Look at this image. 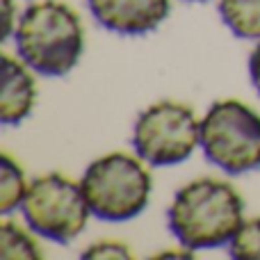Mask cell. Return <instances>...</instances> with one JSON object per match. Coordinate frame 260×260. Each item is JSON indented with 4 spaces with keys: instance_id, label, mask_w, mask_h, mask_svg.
<instances>
[{
    "instance_id": "1",
    "label": "cell",
    "mask_w": 260,
    "mask_h": 260,
    "mask_svg": "<svg viewBox=\"0 0 260 260\" xmlns=\"http://www.w3.org/2000/svg\"><path fill=\"white\" fill-rule=\"evenodd\" d=\"M167 221L185 249H215L231 244L244 224V203L226 180L197 178L176 192Z\"/></svg>"
},
{
    "instance_id": "2",
    "label": "cell",
    "mask_w": 260,
    "mask_h": 260,
    "mask_svg": "<svg viewBox=\"0 0 260 260\" xmlns=\"http://www.w3.org/2000/svg\"><path fill=\"white\" fill-rule=\"evenodd\" d=\"M18 57L48 78L67 76L85 48V30L76 9L59 0H41L21 14L14 32Z\"/></svg>"
},
{
    "instance_id": "3",
    "label": "cell",
    "mask_w": 260,
    "mask_h": 260,
    "mask_svg": "<svg viewBox=\"0 0 260 260\" xmlns=\"http://www.w3.org/2000/svg\"><path fill=\"white\" fill-rule=\"evenodd\" d=\"M139 160L128 153H108L87 167L80 187L91 215L103 221H126L146 210L153 180Z\"/></svg>"
},
{
    "instance_id": "4",
    "label": "cell",
    "mask_w": 260,
    "mask_h": 260,
    "mask_svg": "<svg viewBox=\"0 0 260 260\" xmlns=\"http://www.w3.org/2000/svg\"><path fill=\"white\" fill-rule=\"evenodd\" d=\"M201 148L231 176L260 169V114L235 99L212 103L201 119Z\"/></svg>"
},
{
    "instance_id": "5",
    "label": "cell",
    "mask_w": 260,
    "mask_h": 260,
    "mask_svg": "<svg viewBox=\"0 0 260 260\" xmlns=\"http://www.w3.org/2000/svg\"><path fill=\"white\" fill-rule=\"evenodd\" d=\"M21 210L32 231L59 244L76 240L91 215L80 183L62 174H46L32 180Z\"/></svg>"
},
{
    "instance_id": "6",
    "label": "cell",
    "mask_w": 260,
    "mask_h": 260,
    "mask_svg": "<svg viewBox=\"0 0 260 260\" xmlns=\"http://www.w3.org/2000/svg\"><path fill=\"white\" fill-rule=\"evenodd\" d=\"M201 144V123L192 108L160 101L146 108L133 126L135 153L153 167L185 162Z\"/></svg>"
},
{
    "instance_id": "7",
    "label": "cell",
    "mask_w": 260,
    "mask_h": 260,
    "mask_svg": "<svg viewBox=\"0 0 260 260\" xmlns=\"http://www.w3.org/2000/svg\"><path fill=\"white\" fill-rule=\"evenodd\" d=\"M94 18L117 35H146L169 16V0H87Z\"/></svg>"
},
{
    "instance_id": "8",
    "label": "cell",
    "mask_w": 260,
    "mask_h": 260,
    "mask_svg": "<svg viewBox=\"0 0 260 260\" xmlns=\"http://www.w3.org/2000/svg\"><path fill=\"white\" fill-rule=\"evenodd\" d=\"M37 103V85L27 64L3 55V94H0V119L5 126L25 121Z\"/></svg>"
},
{
    "instance_id": "9",
    "label": "cell",
    "mask_w": 260,
    "mask_h": 260,
    "mask_svg": "<svg viewBox=\"0 0 260 260\" xmlns=\"http://www.w3.org/2000/svg\"><path fill=\"white\" fill-rule=\"evenodd\" d=\"M219 14L235 37L260 39V0H219Z\"/></svg>"
},
{
    "instance_id": "10",
    "label": "cell",
    "mask_w": 260,
    "mask_h": 260,
    "mask_svg": "<svg viewBox=\"0 0 260 260\" xmlns=\"http://www.w3.org/2000/svg\"><path fill=\"white\" fill-rule=\"evenodd\" d=\"M27 183L23 169L18 167V162L12 160V155L5 153L0 157V212L9 215L14 208H18L25 199Z\"/></svg>"
},
{
    "instance_id": "11",
    "label": "cell",
    "mask_w": 260,
    "mask_h": 260,
    "mask_svg": "<svg viewBox=\"0 0 260 260\" xmlns=\"http://www.w3.org/2000/svg\"><path fill=\"white\" fill-rule=\"evenodd\" d=\"M0 256L3 258H41L39 244L30 238V233L12 221L0 224Z\"/></svg>"
},
{
    "instance_id": "12",
    "label": "cell",
    "mask_w": 260,
    "mask_h": 260,
    "mask_svg": "<svg viewBox=\"0 0 260 260\" xmlns=\"http://www.w3.org/2000/svg\"><path fill=\"white\" fill-rule=\"evenodd\" d=\"M231 256L238 260H260V217L240 226L231 240Z\"/></svg>"
},
{
    "instance_id": "13",
    "label": "cell",
    "mask_w": 260,
    "mask_h": 260,
    "mask_svg": "<svg viewBox=\"0 0 260 260\" xmlns=\"http://www.w3.org/2000/svg\"><path fill=\"white\" fill-rule=\"evenodd\" d=\"M82 258L89 260H108V258H133V251L126 247V244L121 242H99L94 244V247H89L85 253H82Z\"/></svg>"
},
{
    "instance_id": "14",
    "label": "cell",
    "mask_w": 260,
    "mask_h": 260,
    "mask_svg": "<svg viewBox=\"0 0 260 260\" xmlns=\"http://www.w3.org/2000/svg\"><path fill=\"white\" fill-rule=\"evenodd\" d=\"M249 73H251L253 87H256L258 94H260V41H258L256 48H253L251 57H249Z\"/></svg>"
},
{
    "instance_id": "15",
    "label": "cell",
    "mask_w": 260,
    "mask_h": 260,
    "mask_svg": "<svg viewBox=\"0 0 260 260\" xmlns=\"http://www.w3.org/2000/svg\"><path fill=\"white\" fill-rule=\"evenodd\" d=\"M5 5V32H3V39H9V35L12 32H16V27H14V5L12 0H3Z\"/></svg>"
},
{
    "instance_id": "16",
    "label": "cell",
    "mask_w": 260,
    "mask_h": 260,
    "mask_svg": "<svg viewBox=\"0 0 260 260\" xmlns=\"http://www.w3.org/2000/svg\"><path fill=\"white\" fill-rule=\"evenodd\" d=\"M192 3H203V0H192Z\"/></svg>"
}]
</instances>
